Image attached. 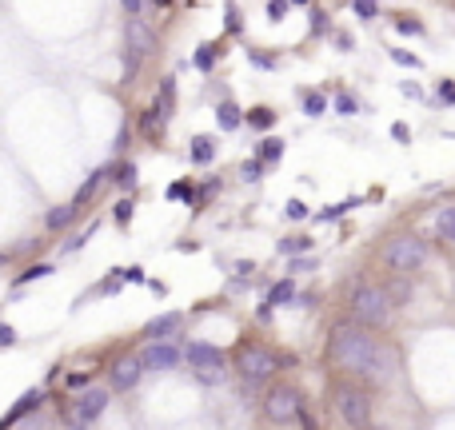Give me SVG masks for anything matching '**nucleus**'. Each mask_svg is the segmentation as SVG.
<instances>
[{"label": "nucleus", "instance_id": "obj_17", "mask_svg": "<svg viewBox=\"0 0 455 430\" xmlns=\"http://www.w3.org/2000/svg\"><path fill=\"white\" fill-rule=\"evenodd\" d=\"M72 215H76V207H56V211H49V227L52 231H60V227H68V223H72Z\"/></svg>", "mask_w": 455, "mask_h": 430}, {"label": "nucleus", "instance_id": "obj_37", "mask_svg": "<svg viewBox=\"0 0 455 430\" xmlns=\"http://www.w3.org/2000/svg\"><path fill=\"white\" fill-rule=\"evenodd\" d=\"M168 199H188V188H184V183H172V188H168Z\"/></svg>", "mask_w": 455, "mask_h": 430}, {"label": "nucleus", "instance_id": "obj_5", "mask_svg": "<svg viewBox=\"0 0 455 430\" xmlns=\"http://www.w3.org/2000/svg\"><path fill=\"white\" fill-rule=\"evenodd\" d=\"M184 359H188V366H192L200 379H208V382H216L224 375V350L212 347V343H188Z\"/></svg>", "mask_w": 455, "mask_h": 430}, {"label": "nucleus", "instance_id": "obj_27", "mask_svg": "<svg viewBox=\"0 0 455 430\" xmlns=\"http://www.w3.org/2000/svg\"><path fill=\"white\" fill-rule=\"evenodd\" d=\"M116 183H120V188H132V183H136V168H132V163H124V168L116 172Z\"/></svg>", "mask_w": 455, "mask_h": 430}, {"label": "nucleus", "instance_id": "obj_14", "mask_svg": "<svg viewBox=\"0 0 455 430\" xmlns=\"http://www.w3.org/2000/svg\"><path fill=\"white\" fill-rule=\"evenodd\" d=\"M436 235L447 239V243H455V207H443V211H436Z\"/></svg>", "mask_w": 455, "mask_h": 430}, {"label": "nucleus", "instance_id": "obj_29", "mask_svg": "<svg viewBox=\"0 0 455 430\" xmlns=\"http://www.w3.org/2000/svg\"><path fill=\"white\" fill-rule=\"evenodd\" d=\"M284 215H288V220H304V215H308V207L300 204V199H292V204L284 207Z\"/></svg>", "mask_w": 455, "mask_h": 430}, {"label": "nucleus", "instance_id": "obj_11", "mask_svg": "<svg viewBox=\"0 0 455 430\" xmlns=\"http://www.w3.org/2000/svg\"><path fill=\"white\" fill-rule=\"evenodd\" d=\"M140 375H144L140 359H120L116 370H112V386H116V391H132V386L140 382Z\"/></svg>", "mask_w": 455, "mask_h": 430}, {"label": "nucleus", "instance_id": "obj_24", "mask_svg": "<svg viewBox=\"0 0 455 430\" xmlns=\"http://www.w3.org/2000/svg\"><path fill=\"white\" fill-rule=\"evenodd\" d=\"M395 28L404 32V36H420V32H423V24L415 20V16H400V24H395Z\"/></svg>", "mask_w": 455, "mask_h": 430}, {"label": "nucleus", "instance_id": "obj_35", "mask_svg": "<svg viewBox=\"0 0 455 430\" xmlns=\"http://www.w3.org/2000/svg\"><path fill=\"white\" fill-rule=\"evenodd\" d=\"M284 12H288V4H284V0H272V4H268V16H272V20H280Z\"/></svg>", "mask_w": 455, "mask_h": 430}, {"label": "nucleus", "instance_id": "obj_25", "mask_svg": "<svg viewBox=\"0 0 455 430\" xmlns=\"http://www.w3.org/2000/svg\"><path fill=\"white\" fill-rule=\"evenodd\" d=\"M356 16H359V20H375V16H379V4H375V0H359Z\"/></svg>", "mask_w": 455, "mask_h": 430}, {"label": "nucleus", "instance_id": "obj_30", "mask_svg": "<svg viewBox=\"0 0 455 430\" xmlns=\"http://www.w3.org/2000/svg\"><path fill=\"white\" fill-rule=\"evenodd\" d=\"M49 263H36V267H28V271H24V275H20V279H24V283H28V279H44V275H49Z\"/></svg>", "mask_w": 455, "mask_h": 430}, {"label": "nucleus", "instance_id": "obj_34", "mask_svg": "<svg viewBox=\"0 0 455 430\" xmlns=\"http://www.w3.org/2000/svg\"><path fill=\"white\" fill-rule=\"evenodd\" d=\"M132 220V204L124 199V204H116V223H128Z\"/></svg>", "mask_w": 455, "mask_h": 430}, {"label": "nucleus", "instance_id": "obj_10", "mask_svg": "<svg viewBox=\"0 0 455 430\" xmlns=\"http://www.w3.org/2000/svg\"><path fill=\"white\" fill-rule=\"evenodd\" d=\"M128 48L136 56H148L156 48V32L148 28V20H128Z\"/></svg>", "mask_w": 455, "mask_h": 430}, {"label": "nucleus", "instance_id": "obj_19", "mask_svg": "<svg viewBox=\"0 0 455 430\" xmlns=\"http://www.w3.org/2000/svg\"><path fill=\"white\" fill-rule=\"evenodd\" d=\"M280 156H284V140H264L260 143V159L264 163H280Z\"/></svg>", "mask_w": 455, "mask_h": 430}, {"label": "nucleus", "instance_id": "obj_23", "mask_svg": "<svg viewBox=\"0 0 455 430\" xmlns=\"http://www.w3.org/2000/svg\"><path fill=\"white\" fill-rule=\"evenodd\" d=\"M212 64H216V44H204L200 52H196V68H204V72H208Z\"/></svg>", "mask_w": 455, "mask_h": 430}, {"label": "nucleus", "instance_id": "obj_32", "mask_svg": "<svg viewBox=\"0 0 455 430\" xmlns=\"http://www.w3.org/2000/svg\"><path fill=\"white\" fill-rule=\"evenodd\" d=\"M391 56H395V60L404 64V68H415V64H420V60H415V56H411V52H404V48H395Z\"/></svg>", "mask_w": 455, "mask_h": 430}, {"label": "nucleus", "instance_id": "obj_18", "mask_svg": "<svg viewBox=\"0 0 455 430\" xmlns=\"http://www.w3.org/2000/svg\"><path fill=\"white\" fill-rule=\"evenodd\" d=\"M292 291H295V283H292V279L276 283V291L268 295V303H264V307H280V303H288V299H292Z\"/></svg>", "mask_w": 455, "mask_h": 430}, {"label": "nucleus", "instance_id": "obj_6", "mask_svg": "<svg viewBox=\"0 0 455 430\" xmlns=\"http://www.w3.org/2000/svg\"><path fill=\"white\" fill-rule=\"evenodd\" d=\"M304 411V398L295 386H276V391H268V402H264V414L272 418V422H292L300 418Z\"/></svg>", "mask_w": 455, "mask_h": 430}, {"label": "nucleus", "instance_id": "obj_3", "mask_svg": "<svg viewBox=\"0 0 455 430\" xmlns=\"http://www.w3.org/2000/svg\"><path fill=\"white\" fill-rule=\"evenodd\" d=\"M423 259H427V247L415 235H395L384 243V263L395 271H415L423 267Z\"/></svg>", "mask_w": 455, "mask_h": 430}, {"label": "nucleus", "instance_id": "obj_33", "mask_svg": "<svg viewBox=\"0 0 455 430\" xmlns=\"http://www.w3.org/2000/svg\"><path fill=\"white\" fill-rule=\"evenodd\" d=\"M12 343H17V331H12V327H4V323H0V347H12Z\"/></svg>", "mask_w": 455, "mask_h": 430}, {"label": "nucleus", "instance_id": "obj_36", "mask_svg": "<svg viewBox=\"0 0 455 430\" xmlns=\"http://www.w3.org/2000/svg\"><path fill=\"white\" fill-rule=\"evenodd\" d=\"M120 275H124L128 283H144V271H140V267H128V271H120Z\"/></svg>", "mask_w": 455, "mask_h": 430}, {"label": "nucleus", "instance_id": "obj_38", "mask_svg": "<svg viewBox=\"0 0 455 430\" xmlns=\"http://www.w3.org/2000/svg\"><path fill=\"white\" fill-rule=\"evenodd\" d=\"M0 263H4V259H0Z\"/></svg>", "mask_w": 455, "mask_h": 430}, {"label": "nucleus", "instance_id": "obj_15", "mask_svg": "<svg viewBox=\"0 0 455 430\" xmlns=\"http://www.w3.org/2000/svg\"><path fill=\"white\" fill-rule=\"evenodd\" d=\"M212 156H216V143H212L208 136H196L192 140V159L196 163H212Z\"/></svg>", "mask_w": 455, "mask_h": 430}, {"label": "nucleus", "instance_id": "obj_21", "mask_svg": "<svg viewBox=\"0 0 455 430\" xmlns=\"http://www.w3.org/2000/svg\"><path fill=\"white\" fill-rule=\"evenodd\" d=\"M104 175H108V172H92V175H88V183H84V188L76 191V204H84L88 195H96V188L104 183Z\"/></svg>", "mask_w": 455, "mask_h": 430}, {"label": "nucleus", "instance_id": "obj_20", "mask_svg": "<svg viewBox=\"0 0 455 430\" xmlns=\"http://www.w3.org/2000/svg\"><path fill=\"white\" fill-rule=\"evenodd\" d=\"M248 124H252V127H272V124H276V111H272V108H252V111H248Z\"/></svg>", "mask_w": 455, "mask_h": 430}, {"label": "nucleus", "instance_id": "obj_12", "mask_svg": "<svg viewBox=\"0 0 455 430\" xmlns=\"http://www.w3.org/2000/svg\"><path fill=\"white\" fill-rule=\"evenodd\" d=\"M180 327V311H168V315H160V319H152V323H148L144 327V334L148 339H152V343H156V339H164V334H172Z\"/></svg>", "mask_w": 455, "mask_h": 430}, {"label": "nucleus", "instance_id": "obj_8", "mask_svg": "<svg viewBox=\"0 0 455 430\" xmlns=\"http://www.w3.org/2000/svg\"><path fill=\"white\" fill-rule=\"evenodd\" d=\"M236 370H240L248 382H264V379L276 375V359H272L264 347H244L240 359H236Z\"/></svg>", "mask_w": 455, "mask_h": 430}, {"label": "nucleus", "instance_id": "obj_1", "mask_svg": "<svg viewBox=\"0 0 455 430\" xmlns=\"http://www.w3.org/2000/svg\"><path fill=\"white\" fill-rule=\"evenodd\" d=\"M332 363L368 382H384L391 375V355L379 347V339H372L356 323H340L332 331Z\"/></svg>", "mask_w": 455, "mask_h": 430}, {"label": "nucleus", "instance_id": "obj_26", "mask_svg": "<svg viewBox=\"0 0 455 430\" xmlns=\"http://www.w3.org/2000/svg\"><path fill=\"white\" fill-rule=\"evenodd\" d=\"M347 207H352V199H347V204H336V207H324V211H320L316 220H320V223H332V220H340V215L347 211Z\"/></svg>", "mask_w": 455, "mask_h": 430}, {"label": "nucleus", "instance_id": "obj_13", "mask_svg": "<svg viewBox=\"0 0 455 430\" xmlns=\"http://www.w3.org/2000/svg\"><path fill=\"white\" fill-rule=\"evenodd\" d=\"M36 406H40V391H24V395L17 398V406H12V411L4 414V422H17L20 414H28V411H36Z\"/></svg>", "mask_w": 455, "mask_h": 430}, {"label": "nucleus", "instance_id": "obj_7", "mask_svg": "<svg viewBox=\"0 0 455 430\" xmlns=\"http://www.w3.org/2000/svg\"><path fill=\"white\" fill-rule=\"evenodd\" d=\"M336 398H340V414H343V422H347V427L363 430L368 422H372V398L363 395V391H356V386H343Z\"/></svg>", "mask_w": 455, "mask_h": 430}, {"label": "nucleus", "instance_id": "obj_2", "mask_svg": "<svg viewBox=\"0 0 455 430\" xmlns=\"http://www.w3.org/2000/svg\"><path fill=\"white\" fill-rule=\"evenodd\" d=\"M347 307H352V315H356V323L368 331V327H388L391 323V295L388 291H379V287L363 283L352 291V299H347Z\"/></svg>", "mask_w": 455, "mask_h": 430}, {"label": "nucleus", "instance_id": "obj_9", "mask_svg": "<svg viewBox=\"0 0 455 430\" xmlns=\"http://www.w3.org/2000/svg\"><path fill=\"white\" fill-rule=\"evenodd\" d=\"M180 359H184V350L172 347V343H148V347L140 350V366H144V370H172Z\"/></svg>", "mask_w": 455, "mask_h": 430}, {"label": "nucleus", "instance_id": "obj_4", "mask_svg": "<svg viewBox=\"0 0 455 430\" xmlns=\"http://www.w3.org/2000/svg\"><path fill=\"white\" fill-rule=\"evenodd\" d=\"M104 411H108V391H104V386H92V391H84V395L72 402V411H68V427L72 430H88Z\"/></svg>", "mask_w": 455, "mask_h": 430}, {"label": "nucleus", "instance_id": "obj_31", "mask_svg": "<svg viewBox=\"0 0 455 430\" xmlns=\"http://www.w3.org/2000/svg\"><path fill=\"white\" fill-rule=\"evenodd\" d=\"M228 32H240V24H244V20H240V8H228Z\"/></svg>", "mask_w": 455, "mask_h": 430}, {"label": "nucleus", "instance_id": "obj_16", "mask_svg": "<svg viewBox=\"0 0 455 430\" xmlns=\"http://www.w3.org/2000/svg\"><path fill=\"white\" fill-rule=\"evenodd\" d=\"M216 120H220V127H224V132H232V127H240V120H244V116H240V108H236V104H220Z\"/></svg>", "mask_w": 455, "mask_h": 430}, {"label": "nucleus", "instance_id": "obj_28", "mask_svg": "<svg viewBox=\"0 0 455 430\" xmlns=\"http://www.w3.org/2000/svg\"><path fill=\"white\" fill-rule=\"evenodd\" d=\"M304 108H308V116H320V111H324V96L308 92V96H304Z\"/></svg>", "mask_w": 455, "mask_h": 430}, {"label": "nucleus", "instance_id": "obj_22", "mask_svg": "<svg viewBox=\"0 0 455 430\" xmlns=\"http://www.w3.org/2000/svg\"><path fill=\"white\" fill-rule=\"evenodd\" d=\"M280 251L284 255H295V251H311V239H284V243H280Z\"/></svg>", "mask_w": 455, "mask_h": 430}]
</instances>
